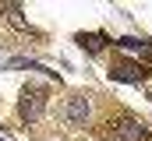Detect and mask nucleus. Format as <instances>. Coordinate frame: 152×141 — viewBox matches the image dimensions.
<instances>
[{"label": "nucleus", "instance_id": "8", "mask_svg": "<svg viewBox=\"0 0 152 141\" xmlns=\"http://www.w3.org/2000/svg\"><path fill=\"white\" fill-rule=\"evenodd\" d=\"M149 95H152V88H149Z\"/></svg>", "mask_w": 152, "mask_h": 141}, {"label": "nucleus", "instance_id": "4", "mask_svg": "<svg viewBox=\"0 0 152 141\" xmlns=\"http://www.w3.org/2000/svg\"><path fill=\"white\" fill-rule=\"evenodd\" d=\"M88 113H92L88 95H71V99L64 102V120H67L71 127H81V124L88 120Z\"/></svg>", "mask_w": 152, "mask_h": 141}, {"label": "nucleus", "instance_id": "5", "mask_svg": "<svg viewBox=\"0 0 152 141\" xmlns=\"http://www.w3.org/2000/svg\"><path fill=\"white\" fill-rule=\"evenodd\" d=\"M75 42L85 49V53H103V49L110 46V35H103V32H78Z\"/></svg>", "mask_w": 152, "mask_h": 141}, {"label": "nucleus", "instance_id": "9", "mask_svg": "<svg viewBox=\"0 0 152 141\" xmlns=\"http://www.w3.org/2000/svg\"><path fill=\"white\" fill-rule=\"evenodd\" d=\"M0 141H4V138H0Z\"/></svg>", "mask_w": 152, "mask_h": 141}, {"label": "nucleus", "instance_id": "3", "mask_svg": "<svg viewBox=\"0 0 152 141\" xmlns=\"http://www.w3.org/2000/svg\"><path fill=\"white\" fill-rule=\"evenodd\" d=\"M149 67H142L138 60H127V57H117L113 64H110V78L113 81H124V85H142V81H149Z\"/></svg>", "mask_w": 152, "mask_h": 141}, {"label": "nucleus", "instance_id": "1", "mask_svg": "<svg viewBox=\"0 0 152 141\" xmlns=\"http://www.w3.org/2000/svg\"><path fill=\"white\" fill-rule=\"evenodd\" d=\"M103 141H149V127L138 120V116H131V113H120V116H110L106 124H103Z\"/></svg>", "mask_w": 152, "mask_h": 141}, {"label": "nucleus", "instance_id": "2", "mask_svg": "<svg viewBox=\"0 0 152 141\" xmlns=\"http://www.w3.org/2000/svg\"><path fill=\"white\" fill-rule=\"evenodd\" d=\"M46 88L42 85H25L21 88V99H18V116L25 120V124H36L42 120V113H46Z\"/></svg>", "mask_w": 152, "mask_h": 141}, {"label": "nucleus", "instance_id": "6", "mask_svg": "<svg viewBox=\"0 0 152 141\" xmlns=\"http://www.w3.org/2000/svg\"><path fill=\"white\" fill-rule=\"evenodd\" d=\"M0 14H4V18H7L18 32H32V35H36V28L25 21V14H21V7H18V4H4V7H0Z\"/></svg>", "mask_w": 152, "mask_h": 141}, {"label": "nucleus", "instance_id": "7", "mask_svg": "<svg viewBox=\"0 0 152 141\" xmlns=\"http://www.w3.org/2000/svg\"><path fill=\"white\" fill-rule=\"evenodd\" d=\"M113 46L117 49H131V53L138 49V53H142V49L149 46V39H142V35H120V39H113Z\"/></svg>", "mask_w": 152, "mask_h": 141}]
</instances>
